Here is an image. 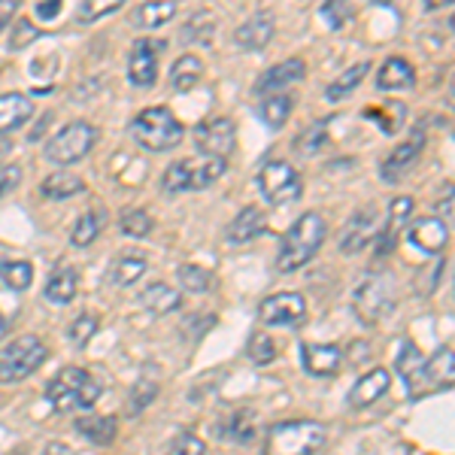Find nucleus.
I'll return each instance as SVG.
<instances>
[{"label": "nucleus", "mask_w": 455, "mask_h": 455, "mask_svg": "<svg viewBox=\"0 0 455 455\" xmlns=\"http://www.w3.org/2000/svg\"><path fill=\"white\" fill-rule=\"evenodd\" d=\"M452 364H455L452 347H440L435 355L425 358V364H422L425 392H440V388H446V392H450V388H452Z\"/></svg>", "instance_id": "obj_19"}, {"label": "nucleus", "mask_w": 455, "mask_h": 455, "mask_svg": "<svg viewBox=\"0 0 455 455\" xmlns=\"http://www.w3.org/2000/svg\"><path fill=\"white\" fill-rule=\"evenodd\" d=\"M388 386H392V373H388L386 368H373V371H368L362 379H358L355 386H352V392H349V407H355V410L371 407V403H377V401L388 392Z\"/></svg>", "instance_id": "obj_20"}, {"label": "nucleus", "mask_w": 455, "mask_h": 455, "mask_svg": "<svg viewBox=\"0 0 455 455\" xmlns=\"http://www.w3.org/2000/svg\"><path fill=\"white\" fill-rule=\"evenodd\" d=\"M274 31H276L274 16H270V12H255V16H249L243 25L234 31V40H237V46L249 49V52H261V49L274 40Z\"/></svg>", "instance_id": "obj_18"}, {"label": "nucleus", "mask_w": 455, "mask_h": 455, "mask_svg": "<svg viewBox=\"0 0 455 455\" xmlns=\"http://www.w3.org/2000/svg\"><path fill=\"white\" fill-rule=\"evenodd\" d=\"M228 164L222 158H210V156H192L173 161L171 167L161 176V188L164 195H186V192H201V188H210L212 182H219L225 176Z\"/></svg>", "instance_id": "obj_5"}, {"label": "nucleus", "mask_w": 455, "mask_h": 455, "mask_svg": "<svg viewBox=\"0 0 455 455\" xmlns=\"http://www.w3.org/2000/svg\"><path fill=\"white\" fill-rule=\"evenodd\" d=\"M0 283L12 291H25L34 283V264L21 259H0Z\"/></svg>", "instance_id": "obj_35"}, {"label": "nucleus", "mask_w": 455, "mask_h": 455, "mask_svg": "<svg viewBox=\"0 0 455 455\" xmlns=\"http://www.w3.org/2000/svg\"><path fill=\"white\" fill-rule=\"evenodd\" d=\"M61 0H43V4H36L34 6V12H36V19H55V16H61Z\"/></svg>", "instance_id": "obj_50"}, {"label": "nucleus", "mask_w": 455, "mask_h": 455, "mask_svg": "<svg viewBox=\"0 0 455 455\" xmlns=\"http://www.w3.org/2000/svg\"><path fill=\"white\" fill-rule=\"evenodd\" d=\"M83 188H85V182L79 180V176H73L68 171H55L43 180L40 192H43V197H49V201H68V197L79 195Z\"/></svg>", "instance_id": "obj_33"}, {"label": "nucleus", "mask_w": 455, "mask_h": 455, "mask_svg": "<svg viewBox=\"0 0 455 455\" xmlns=\"http://www.w3.org/2000/svg\"><path fill=\"white\" fill-rule=\"evenodd\" d=\"M156 398H158V383H152V379H140V383H134V388L128 392V413L131 416L143 413V410L149 407Z\"/></svg>", "instance_id": "obj_41"}, {"label": "nucleus", "mask_w": 455, "mask_h": 455, "mask_svg": "<svg viewBox=\"0 0 455 455\" xmlns=\"http://www.w3.org/2000/svg\"><path fill=\"white\" fill-rule=\"evenodd\" d=\"M291 109H295V98L291 94H267L261 100V119L270 131H280L289 122Z\"/></svg>", "instance_id": "obj_36"}, {"label": "nucleus", "mask_w": 455, "mask_h": 455, "mask_svg": "<svg viewBox=\"0 0 455 455\" xmlns=\"http://www.w3.org/2000/svg\"><path fill=\"white\" fill-rule=\"evenodd\" d=\"M98 315L94 313H83V315H76V319L70 322V328H68V337H70V343H76V347H85L88 340L94 337V331H98Z\"/></svg>", "instance_id": "obj_44"}, {"label": "nucleus", "mask_w": 455, "mask_h": 455, "mask_svg": "<svg viewBox=\"0 0 455 455\" xmlns=\"http://www.w3.org/2000/svg\"><path fill=\"white\" fill-rule=\"evenodd\" d=\"M131 137L146 152H171L182 143L186 128H182V122L167 107H149L134 116Z\"/></svg>", "instance_id": "obj_3"}, {"label": "nucleus", "mask_w": 455, "mask_h": 455, "mask_svg": "<svg viewBox=\"0 0 455 455\" xmlns=\"http://www.w3.org/2000/svg\"><path fill=\"white\" fill-rule=\"evenodd\" d=\"M10 49H25V46H31V43L36 40V36H40V28L34 25L31 19H21L16 28H10Z\"/></svg>", "instance_id": "obj_47"}, {"label": "nucleus", "mask_w": 455, "mask_h": 455, "mask_svg": "<svg viewBox=\"0 0 455 455\" xmlns=\"http://www.w3.org/2000/svg\"><path fill=\"white\" fill-rule=\"evenodd\" d=\"M49 349L40 337H19L16 343H10L0 352V383H21L46 362Z\"/></svg>", "instance_id": "obj_7"}, {"label": "nucleus", "mask_w": 455, "mask_h": 455, "mask_svg": "<svg viewBox=\"0 0 455 455\" xmlns=\"http://www.w3.org/2000/svg\"><path fill=\"white\" fill-rule=\"evenodd\" d=\"M49 122H52V113H43L40 116V124H36V131H31V140H40V134L49 128Z\"/></svg>", "instance_id": "obj_54"}, {"label": "nucleus", "mask_w": 455, "mask_h": 455, "mask_svg": "<svg viewBox=\"0 0 455 455\" xmlns=\"http://www.w3.org/2000/svg\"><path fill=\"white\" fill-rule=\"evenodd\" d=\"M364 116L377 122L379 128H383V134H395V131H401L403 107L401 104H388L386 109H364Z\"/></svg>", "instance_id": "obj_43"}, {"label": "nucleus", "mask_w": 455, "mask_h": 455, "mask_svg": "<svg viewBox=\"0 0 455 455\" xmlns=\"http://www.w3.org/2000/svg\"><path fill=\"white\" fill-rule=\"evenodd\" d=\"M195 143L201 149V156L225 161L234 152V146H237V128H234L231 119L216 116V119L195 124Z\"/></svg>", "instance_id": "obj_11"}, {"label": "nucleus", "mask_w": 455, "mask_h": 455, "mask_svg": "<svg viewBox=\"0 0 455 455\" xmlns=\"http://www.w3.org/2000/svg\"><path fill=\"white\" fill-rule=\"evenodd\" d=\"M422 146H425V137L419 134V131H416V134L410 137L407 143H401L395 152H388L386 161L379 164V173H383V180H386V182H392V180H398V176H401L403 171H410V167H413L416 161H419Z\"/></svg>", "instance_id": "obj_22"}, {"label": "nucleus", "mask_w": 455, "mask_h": 455, "mask_svg": "<svg viewBox=\"0 0 455 455\" xmlns=\"http://www.w3.org/2000/svg\"><path fill=\"white\" fill-rule=\"evenodd\" d=\"M437 210L443 212V222L450 225L452 222V186H446V197L437 204Z\"/></svg>", "instance_id": "obj_52"}, {"label": "nucleus", "mask_w": 455, "mask_h": 455, "mask_svg": "<svg viewBox=\"0 0 455 455\" xmlns=\"http://www.w3.org/2000/svg\"><path fill=\"white\" fill-rule=\"evenodd\" d=\"M368 73H371V61L352 64L347 73H340V76H337L334 83L325 88V100H328V104H337V100H343L347 94H352L358 85L364 83V76H368Z\"/></svg>", "instance_id": "obj_32"}, {"label": "nucleus", "mask_w": 455, "mask_h": 455, "mask_svg": "<svg viewBox=\"0 0 455 455\" xmlns=\"http://www.w3.org/2000/svg\"><path fill=\"white\" fill-rule=\"evenodd\" d=\"M377 231H379V210L373 207V204H368V207L352 212L347 219V225L340 228V234H337V249H340L343 255L362 252L364 246L373 243Z\"/></svg>", "instance_id": "obj_10"}, {"label": "nucleus", "mask_w": 455, "mask_h": 455, "mask_svg": "<svg viewBox=\"0 0 455 455\" xmlns=\"http://www.w3.org/2000/svg\"><path fill=\"white\" fill-rule=\"evenodd\" d=\"M146 270H149V261H146L143 255H122V259H116L113 267H109V283L119 285V289H128V285L143 280Z\"/></svg>", "instance_id": "obj_31"}, {"label": "nucleus", "mask_w": 455, "mask_h": 455, "mask_svg": "<svg viewBox=\"0 0 455 455\" xmlns=\"http://www.w3.org/2000/svg\"><path fill=\"white\" fill-rule=\"evenodd\" d=\"M176 276H180L182 289L192 291V295H204V291H210V285H212V274L207 267H201V264H182Z\"/></svg>", "instance_id": "obj_39"}, {"label": "nucleus", "mask_w": 455, "mask_h": 455, "mask_svg": "<svg viewBox=\"0 0 455 455\" xmlns=\"http://www.w3.org/2000/svg\"><path fill=\"white\" fill-rule=\"evenodd\" d=\"M325 234H328V225H325V219H322V212L307 210L304 216L283 234L280 249H276V270L295 274L307 261H313V255L325 243Z\"/></svg>", "instance_id": "obj_1"}, {"label": "nucleus", "mask_w": 455, "mask_h": 455, "mask_svg": "<svg viewBox=\"0 0 455 455\" xmlns=\"http://www.w3.org/2000/svg\"><path fill=\"white\" fill-rule=\"evenodd\" d=\"M204 76V64L197 55H182L176 58V64L171 68V85L173 92H192Z\"/></svg>", "instance_id": "obj_34"}, {"label": "nucleus", "mask_w": 455, "mask_h": 455, "mask_svg": "<svg viewBox=\"0 0 455 455\" xmlns=\"http://www.w3.org/2000/svg\"><path fill=\"white\" fill-rule=\"evenodd\" d=\"M249 358H252L255 364H270L276 358V340L270 334H264V331H255L252 337H249Z\"/></svg>", "instance_id": "obj_42"}, {"label": "nucleus", "mask_w": 455, "mask_h": 455, "mask_svg": "<svg viewBox=\"0 0 455 455\" xmlns=\"http://www.w3.org/2000/svg\"><path fill=\"white\" fill-rule=\"evenodd\" d=\"M259 319L264 325H283V328H298L307 319V300L298 291H280L261 300Z\"/></svg>", "instance_id": "obj_13"}, {"label": "nucleus", "mask_w": 455, "mask_h": 455, "mask_svg": "<svg viewBox=\"0 0 455 455\" xmlns=\"http://www.w3.org/2000/svg\"><path fill=\"white\" fill-rule=\"evenodd\" d=\"M410 243H413L425 255L443 252V246L450 243V225L443 219H419V222L410 225Z\"/></svg>", "instance_id": "obj_17"}, {"label": "nucleus", "mask_w": 455, "mask_h": 455, "mask_svg": "<svg viewBox=\"0 0 455 455\" xmlns=\"http://www.w3.org/2000/svg\"><path fill=\"white\" fill-rule=\"evenodd\" d=\"M395 307V276L379 270V274L364 276L362 283L352 289V310L364 325H377L383 315L392 313Z\"/></svg>", "instance_id": "obj_6"}, {"label": "nucleus", "mask_w": 455, "mask_h": 455, "mask_svg": "<svg viewBox=\"0 0 455 455\" xmlns=\"http://www.w3.org/2000/svg\"><path fill=\"white\" fill-rule=\"evenodd\" d=\"M325 140H328V122H313L295 137V152L304 158H313L325 146Z\"/></svg>", "instance_id": "obj_37"}, {"label": "nucleus", "mask_w": 455, "mask_h": 455, "mask_svg": "<svg viewBox=\"0 0 455 455\" xmlns=\"http://www.w3.org/2000/svg\"><path fill=\"white\" fill-rule=\"evenodd\" d=\"M216 435L228 443H252L259 435V416H255V410H234V413L222 416V422L216 425Z\"/></svg>", "instance_id": "obj_21"}, {"label": "nucleus", "mask_w": 455, "mask_h": 455, "mask_svg": "<svg viewBox=\"0 0 455 455\" xmlns=\"http://www.w3.org/2000/svg\"><path fill=\"white\" fill-rule=\"evenodd\" d=\"M100 395H104V383L85 368H64L46 386V401L58 413H76V410L94 407Z\"/></svg>", "instance_id": "obj_2"}, {"label": "nucleus", "mask_w": 455, "mask_h": 455, "mask_svg": "<svg viewBox=\"0 0 455 455\" xmlns=\"http://www.w3.org/2000/svg\"><path fill=\"white\" fill-rule=\"evenodd\" d=\"M167 43L164 40H152V36H140L134 40L128 52V79L131 85L146 88V85H156L158 79V55L164 52Z\"/></svg>", "instance_id": "obj_12"}, {"label": "nucleus", "mask_w": 455, "mask_h": 455, "mask_svg": "<svg viewBox=\"0 0 455 455\" xmlns=\"http://www.w3.org/2000/svg\"><path fill=\"white\" fill-rule=\"evenodd\" d=\"M119 10H122V0H85V4L76 6V16L79 21H94Z\"/></svg>", "instance_id": "obj_45"}, {"label": "nucleus", "mask_w": 455, "mask_h": 455, "mask_svg": "<svg viewBox=\"0 0 455 455\" xmlns=\"http://www.w3.org/2000/svg\"><path fill=\"white\" fill-rule=\"evenodd\" d=\"M176 16V4L164 0V4H140L134 12V25L137 28H158L164 21H171Z\"/></svg>", "instance_id": "obj_38"}, {"label": "nucleus", "mask_w": 455, "mask_h": 455, "mask_svg": "<svg viewBox=\"0 0 455 455\" xmlns=\"http://www.w3.org/2000/svg\"><path fill=\"white\" fill-rule=\"evenodd\" d=\"M94 140H98V131L88 122H70L46 143V158L52 164H76L79 158H85L92 152Z\"/></svg>", "instance_id": "obj_9"}, {"label": "nucleus", "mask_w": 455, "mask_h": 455, "mask_svg": "<svg viewBox=\"0 0 455 455\" xmlns=\"http://www.w3.org/2000/svg\"><path fill=\"white\" fill-rule=\"evenodd\" d=\"M140 304L146 307V313H152V315H167V313L180 310L182 295L173 289V285H167V283H152V285H146V289H143Z\"/></svg>", "instance_id": "obj_29"}, {"label": "nucleus", "mask_w": 455, "mask_h": 455, "mask_svg": "<svg viewBox=\"0 0 455 455\" xmlns=\"http://www.w3.org/2000/svg\"><path fill=\"white\" fill-rule=\"evenodd\" d=\"M264 222H267V219H264V212L259 207L240 210L237 216H234V222L225 228V240L231 246H243L264 231Z\"/></svg>", "instance_id": "obj_24"}, {"label": "nucleus", "mask_w": 455, "mask_h": 455, "mask_svg": "<svg viewBox=\"0 0 455 455\" xmlns=\"http://www.w3.org/2000/svg\"><path fill=\"white\" fill-rule=\"evenodd\" d=\"M319 16L328 21V28H331V31H340V28L347 25L349 16H352V6L340 4V0H331V4L319 6Z\"/></svg>", "instance_id": "obj_46"}, {"label": "nucleus", "mask_w": 455, "mask_h": 455, "mask_svg": "<svg viewBox=\"0 0 455 455\" xmlns=\"http://www.w3.org/2000/svg\"><path fill=\"white\" fill-rule=\"evenodd\" d=\"M300 358L310 377H334L343 364V349L334 343H300Z\"/></svg>", "instance_id": "obj_16"}, {"label": "nucleus", "mask_w": 455, "mask_h": 455, "mask_svg": "<svg viewBox=\"0 0 455 455\" xmlns=\"http://www.w3.org/2000/svg\"><path fill=\"white\" fill-rule=\"evenodd\" d=\"M152 225H156L152 222V216L140 207L124 210L119 216V228H122V234H128V237H146V234L152 231Z\"/></svg>", "instance_id": "obj_40"}, {"label": "nucleus", "mask_w": 455, "mask_h": 455, "mask_svg": "<svg viewBox=\"0 0 455 455\" xmlns=\"http://www.w3.org/2000/svg\"><path fill=\"white\" fill-rule=\"evenodd\" d=\"M76 289H79V274L73 267H55L52 274H49V280H46V300L49 304H55V307H64V304H70L73 298H76Z\"/></svg>", "instance_id": "obj_26"}, {"label": "nucleus", "mask_w": 455, "mask_h": 455, "mask_svg": "<svg viewBox=\"0 0 455 455\" xmlns=\"http://www.w3.org/2000/svg\"><path fill=\"white\" fill-rule=\"evenodd\" d=\"M43 455H76V452H73L68 443H49L46 450H43Z\"/></svg>", "instance_id": "obj_53"}, {"label": "nucleus", "mask_w": 455, "mask_h": 455, "mask_svg": "<svg viewBox=\"0 0 455 455\" xmlns=\"http://www.w3.org/2000/svg\"><path fill=\"white\" fill-rule=\"evenodd\" d=\"M21 182V167L19 164H4L0 167V197H6Z\"/></svg>", "instance_id": "obj_49"}, {"label": "nucleus", "mask_w": 455, "mask_h": 455, "mask_svg": "<svg viewBox=\"0 0 455 455\" xmlns=\"http://www.w3.org/2000/svg\"><path fill=\"white\" fill-rule=\"evenodd\" d=\"M34 116V100L19 92L0 94V134H12Z\"/></svg>", "instance_id": "obj_23"}, {"label": "nucleus", "mask_w": 455, "mask_h": 455, "mask_svg": "<svg viewBox=\"0 0 455 455\" xmlns=\"http://www.w3.org/2000/svg\"><path fill=\"white\" fill-rule=\"evenodd\" d=\"M73 428L94 446H109L116 440V435H119L116 416H79V419L73 422Z\"/></svg>", "instance_id": "obj_27"}, {"label": "nucleus", "mask_w": 455, "mask_h": 455, "mask_svg": "<svg viewBox=\"0 0 455 455\" xmlns=\"http://www.w3.org/2000/svg\"><path fill=\"white\" fill-rule=\"evenodd\" d=\"M19 12V4L16 0H0V34L10 28V21H12V16Z\"/></svg>", "instance_id": "obj_51"}, {"label": "nucleus", "mask_w": 455, "mask_h": 455, "mask_svg": "<svg viewBox=\"0 0 455 455\" xmlns=\"http://www.w3.org/2000/svg\"><path fill=\"white\" fill-rule=\"evenodd\" d=\"M304 73H307V64L300 61V58H285V61H280L276 68L261 73L252 92L264 94V98H267V94H283V88L300 83V79H304Z\"/></svg>", "instance_id": "obj_15"}, {"label": "nucleus", "mask_w": 455, "mask_h": 455, "mask_svg": "<svg viewBox=\"0 0 455 455\" xmlns=\"http://www.w3.org/2000/svg\"><path fill=\"white\" fill-rule=\"evenodd\" d=\"M377 85L383 88V92H403V88H413L416 85V68L401 55L386 58V64L377 73Z\"/></svg>", "instance_id": "obj_25"}, {"label": "nucleus", "mask_w": 455, "mask_h": 455, "mask_svg": "<svg viewBox=\"0 0 455 455\" xmlns=\"http://www.w3.org/2000/svg\"><path fill=\"white\" fill-rule=\"evenodd\" d=\"M167 455H207V443L197 435H180L171 443V452Z\"/></svg>", "instance_id": "obj_48"}, {"label": "nucleus", "mask_w": 455, "mask_h": 455, "mask_svg": "<svg viewBox=\"0 0 455 455\" xmlns=\"http://www.w3.org/2000/svg\"><path fill=\"white\" fill-rule=\"evenodd\" d=\"M328 431L322 422L291 419L276 422L264 440V455H315L325 446Z\"/></svg>", "instance_id": "obj_4"}, {"label": "nucleus", "mask_w": 455, "mask_h": 455, "mask_svg": "<svg viewBox=\"0 0 455 455\" xmlns=\"http://www.w3.org/2000/svg\"><path fill=\"white\" fill-rule=\"evenodd\" d=\"M6 331H10V319H6V315L0 313V340L6 337Z\"/></svg>", "instance_id": "obj_55"}, {"label": "nucleus", "mask_w": 455, "mask_h": 455, "mask_svg": "<svg viewBox=\"0 0 455 455\" xmlns=\"http://www.w3.org/2000/svg\"><path fill=\"white\" fill-rule=\"evenodd\" d=\"M259 188L264 195V201L270 207H283V204L298 201L300 192H304V182H300V173L295 171L291 161H267L259 173Z\"/></svg>", "instance_id": "obj_8"}, {"label": "nucleus", "mask_w": 455, "mask_h": 455, "mask_svg": "<svg viewBox=\"0 0 455 455\" xmlns=\"http://www.w3.org/2000/svg\"><path fill=\"white\" fill-rule=\"evenodd\" d=\"M104 225H107V210L94 207V210L83 212V216H79L76 222H73V231H70V243L76 246V249H85V246H92L94 240H98V234L104 231Z\"/></svg>", "instance_id": "obj_30"}, {"label": "nucleus", "mask_w": 455, "mask_h": 455, "mask_svg": "<svg viewBox=\"0 0 455 455\" xmlns=\"http://www.w3.org/2000/svg\"><path fill=\"white\" fill-rule=\"evenodd\" d=\"M413 216V197H407V195H401V197H395L392 204H388V222L379 228L377 231V237H373V252H377V259H386L388 252L395 249V243H398V234H401V228L403 222Z\"/></svg>", "instance_id": "obj_14"}, {"label": "nucleus", "mask_w": 455, "mask_h": 455, "mask_svg": "<svg viewBox=\"0 0 455 455\" xmlns=\"http://www.w3.org/2000/svg\"><path fill=\"white\" fill-rule=\"evenodd\" d=\"M422 364H425V358H422V352L413 347V343H403L401 352H398V362H395V368H398V377L407 383L410 388V395H422L425 392V386H422Z\"/></svg>", "instance_id": "obj_28"}]
</instances>
